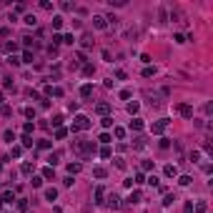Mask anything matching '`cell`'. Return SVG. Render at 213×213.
Instances as JSON below:
<instances>
[{
	"instance_id": "obj_1",
	"label": "cell",
	"mask_w": 213,
	"mask_h": 213,
	"mask_svg": "<svg viewBox=\"0 0 213 213\" xmlns=\"http://www.w3.org/2000/svg\"><path fill=\"white\" fill-rule=\"evenodd\" d=\"M146 98H148V103H151V105H155V108H158V105H163L160 93H155V90H146Z\"/></svg>"
},
{
	"instance_id": "obj_2",
	"label": "cell",
	"mask_w": 213,
	"mask_h": 213,
	"mask_svg": "<svg viewBox=\"0 0 213 213\" xmlns=\"http://www.w3.org/2000/svg\"><path fill=\"white\" fill-rule=\"evenodd\" d=\"M166 128H168V120H166V118H163V120H155V123L151 125V130L155 133V136H160V133H163V130H166Z\"/></svg>"
},
{
	"instance_id": "obj_3",
	"label": "cell",
	"mask_w": 213,
	"mask_h": 213,
	"mask_svg": "<svg viewBox=\"0 0 213 213\" xmlns=\"http://www.w3.org/2000/svg\"><path fill=\"white\" fill-rule=\"evenodd\" d=\"M73 125L78 128V130H80V128H90V118H88V116H78Z\"/></svg>"
},
{
	"instance_id": "obj_4",
	"label": "cell",
	"mask_w": 213,
	"mask_h": 213,
	"mask_svg": "<svg viewBox=\"0 0 213 213\" xmlns=\"http://www.w3.org/2000/svg\"><path fill=\"white\" fill-rule=\"evenodd\" d=\"M178 113H181L183 118H188V120L193 118V108H190V105H186V103H183V105H178Z\"/></svg>"
},
{
	"instance_id": "obj_5",
	"label": "cell",
	"mask_w": 213,
	"mask_h": 213,
	"mask_svg": "<svg viewBox=\"0 0 213 213\" xmlns=\"http://www.w3.org/2000/svg\"><path fill=\"white\" fill-rule=\"evenodd\" d=\"M146 146H148V143H146L143 136H138L136 140H133V148H136V151H146Z\"/></svg>"
},
{
	"instance_id": "obj_6",
	"label": "cell",
	"mask_w": 213,
	"mask_h": 213,
	"mask_svg": "<svg viewBox=\"0 0 213 213\" xmlns=\"http://www.w3.org/2000/svg\"><path fill=\"white\" fill-rule=\"evenodd\" d=\"M108 206H110V208H120V198H118L116 193H110V196H108Z\"/></svg>"
},
{
	"instance_id": "obj_7",
	"label": "cell",
	"mask_w": 213,
	"mask_h": 213,
	"mask_svg": "<svg viewBox=\"0 0 213 213\" xmlns=\"http://www.w3.org/2000/svg\"><path fill=\"white\" fill-rule=\"evenodd\" d=\"M93 25H95V28H100V30H103V28L108 25V23H105V18H103V15H93Z\"/></svg>"
},
{
	"instance_id": "obj_8",
	"label": "cell",
	"mask_w": 213,
	"mask_h": 213,
	"mask_svg": "<svg viewBox=\"0 0 213 213\" xmlns=\"http://www.w3.org/2000/svg\"><path fill=\"white\" fill-rule=\"evenodd\" d=\"M163 173H166L168 178H176V176H178V168H176V166H166V168H163Z\"/></svg>"
},
{
	"instance_id": "obj_9",
	"label": "cell",
	"mask_w": 213,
	"mask_h": 213,
	"mask_svg": "<svg viewBox=\"0 0 213 213\" xmlns=\"http://www.w3.org/2000/svg\"><path fill=\"white\" fill-rule=\"evenodd\" d=\"M15 201V196H13V190H5L3 196H0V203H13Z\"/></svg>"
},
{
	"instance_id": "obj_10",
	"label": "cell",
	"mask_w": 213,
	"mask_h": 213,
	"mask_svg": "<svg viewBox=\"0 0 213 213\" xmlns=\"http://www.w3.org/2000/svg\"><path fill=\"white\" fill-rule=\"evenodd\" d=\"M58 198V188H45V201H55Z\"/></svg>"
},
{
	"instance_id": "obj_11",
	"label": "cell",
	"mask_w": 213,
	"mask_h": 213,
	"mask_svg": "<svg viewBox=\"0 0 213 213\" xmlns=\"http://www.w3.org/2000/svg\"><path fill=\"white\" fill-rule=\"evenodd\" d=\"M130 130H143V120H140V118H133L130 120Z\"/></svg>"
},
{
	"instance_id": "obj_12",
	"label": "cell",
	"mask_w": 213,
	"mask_h": 213,
	"mask_svg": "<svg viewBox=\"0 0 213 213\" xmlns=\"http://www.w3.org/2000/svg\"><path fill=\"white\" fill-rule=\"evenodd\" d=\"M95 110H98V113H100V116H108V110H110V105H108V103H98V105H95Z\"/></svg>"
},
{
	"instance_id": "obj_13",
	"label": "cell",
	"mask_w": 213,
	"mask_h": 213,
	"mask_svg": "<svg viewBox=\"0 0 213 213\" xmlns=\"http://www.w3.org/2000/svg\"><path fill=\"white\" fill-rule=\"evenodd\" d=\"M80 95L83 98H90V95H93V85H83V88H80Z\"/></svg>"
},
{
	"instance_id": "obj_14",
	"label": "cell",
	"mask_w": 213,
	"mask_h": 213,
	"mask_svg": "<svg viewBox=\"0 0 213 213\" xmlns=\"http://www.w3.org/2000/svg\"><path fill=\"white\" fill-rule=\"evenodd\" d=\"M105 198V188H95V203H103Z\"/></svg>"
},
{
	"instance_id": "obj_15",
	"label": "cell",
	"mask_w": 213,
	"mask_h": 213,
	"mask_svg": "<svg viewBox=\"0 0 213 213\" xmlns=\"http://www.w3.org/2000/svg\"><path fill=\"white\" fill-rule=\"evenodd\" d=\"M80 43H83L85 48H88V45H93V35H90V33H85L83 38H80Z\"/></svg>"
},
{
	"instance_id": "obj_16",
	"label": "cell",
	"mask_w": 213,
	"mask_h": 213,
	"mask_svg": "<svg viewBox=\"0 0 213 213\" xmlns=\"http://www.w3.org/2000/svg\"><path fill=\"white\" fill-rule=\"evenodd\" d=\"M138 110H140V105H138L136 100H133V103H128V113H130V116H136Z\"/></svg>"
},
{
	"instance_id": "obj_17",
	"label": "cell",
	"mask_w": 213,
	"mask_h": 213,
	"mask_svg": "<svg viewBox=\"0 0 213 213\" xmlns=\"http://www.w3.org/2000/svg\"><path fill=\"white\" fill-rule=\"evenodd\" d=\"M78 170H80V163H68V173L70 176H75Z\"/></svg>"
},
{
	"instance_id": "obj_18",
	"label": "cell",
	"mask_w": 213,
	"mask_h": 213,
	"mask_svg": "<svg viewBox=\"0 0 213 213\" xmlns=\"http://www.w3.org/2000/svg\"><path fill=\"white\" fill-rule=\"evenodd\" d=\"M93 73H95V68L90 65V63H85L83 65V75H93Z\"/></svg>"
},
{
	"instance_id": "obj_19",
	"label": "cell",
	"mask_w": 213,
	"mask_h": 213,
	"mask_svg": "<svg viewBox=\"0 0 213 213\" xmlns=\"http://www.w3.org/2000/svg\"><path fill=\"white\" fill-rule=\"evenodd\" d=\"M10 155H13V158H20V155H23V148H20V146H13Z\"/></svg>"
},
{
	"instance_id": "obj_20",
	"label": "cell",
	"mask_w": 213,
	"mask_h": 213,
	"mask_svg": "<svg viewBox=\"0 0 213 213\" xmlns=\"http://www.w3.org/2000/svg\"><path fill=\"white\" fill-rule=\"evenodd\" d=\"M138 201H140V193H138V190H133V193L128 196V203H138Z\"/></svg>"
},
{
	"instance_id": "obj_21",
	"label": "cell",
	"mask_w": 213,
	"mask_h": 213,
	"mask_svg": "<svg viewBox=\"0 0 213 213\" xmlns=\"http://www.w3.org/2000/svg\"><path fill=\"white\" fill-rule=\"evenodd\" d=\"M93 173H95V178H105V168H100V166H95Z\"/></svg>"
},
{
	"instance_id": "obj_22",
	"label": "cell",
	"mask_w": 213,
	"mask_h": 213,
	"mask_svg": "<svg viewBox=\"0 0 213 213\" xmlns=\"http://www.w3.org/2000/svg\"><path fill=\"white\" fill-rule=\"evenodd\" d=\"M53 28H55V30H60V28H63V18H60V15L53 18Z\"/></svg>"
},
{
	"instance_id": "obj_23",
	"label": "cell",
	"mask_w": 213,
	"mask_h": 213,
	"mask_svg": "<svg viewBox=\"0 0 213 213\" xmlns=\"http://www.w3.org/2000/svg\"><path fill=\"white\" fill-rule=\"evenodd\" d=\"M206 208H208L206 201H198V203H196V213H206Z\"/></svg>"
},
{
	"instance_id": "obj_24",
	"label": "cell",
	"mask_w": 213,
	"mask_h": 213,
	"mask_svg": "<svg viewBox=\"0 0 213 213\" xmlns=\"http://www.w3.org/2000/svg\"><path fill=\"white\" fill-rule=\"evenodd\" d=\"M100 123H103V128H113V118H110V116H103Z\"/></svg>"
},
{
	"instance_id": "obj_25",
	"label": "cell",
	"mask_w": 213,
	"mask_h": 213,
	"mask_svg": "<svg viewBox=\"0 0 213 213\" xmlns=\"http://www.w3.org/2000/svg\"><path fill=\"white\" fill-rule=\"evenodd\" d=\"M65 136H68V130H65V128H58V130H55V138H58V140H63Z\"/></svg>"
},
{
	"instance_id": "obj_26",
	"label": "cell",
	"mask_w": 213,
	"mask_h": 213,
	"mask_svg": "<svg viewBox=\"0 0 213 213\" xmlns=\"http://www.w3.org/2000/svg\"><path fill=\"white\" fill-rule=\"evenodd\" d=\"M20 170H23L25 176H30L33 173V163H23V168H20Z\"/></svg>"
},
{
	"instance_id": "obj_27",
	"label": "cell",
	"mask_w": 213,
	"mask_h": 213,
	"mask_svg": "<svg viewBox=\"0 0 213 213\" xmlns=\"http://www.w3.org/2000/svg\"><path fill=\"white\" fill-rule=\"evenodd\" d=\"M190 181H193L190 176H181V178H178V183H181V186H190Z\"/></svg>"
},
{
	"instance_id": "obj_28",
	"label": "cell",
	"mask_w": 213,
	"mask_h": 213,
	"mask_svg": "<svg viewBox=\"0 0 213 213\" xmlns=\"http://www.w3.org/2000/svg\"><path fill=\"white\" fill-rule=\"evenodd\" d=\"M30 183H33L35 188H40V186H43V178H40V176H33V178H30Z\"/></svg>"
},
{
	"instance_id": "obj_29",
	"label": "cell",
	"mask_w": 213,
	"mask_h": 213,
	"mask_svg": "<svg viewBox=\"0 0 213 213\" xmlns=\"http://www.w3.org/2000/svg\"><path fill=\"white\" fill-rule=\"evenodd\" d=\"M20 63H33V53L25 50V53H23V60H20Z\"/></svg>"
},
{
	"instance_id": "obj_30",
	"label": "cell",
	"mask_w": 213,
	"mask_h": 213,
	"mask_svg": "<svg viewBox=\"0 0 213 213\" xmlns=\"http://www.w3.org/2000/svg\"><path fill=\"white\" fill-rule=\"evenodd\" d=\"M143 75H146V78H151V75H155V68H151V65H146V68H143Z\"/></svg>"
},
{
	"instance_id": "obj_31",
	"label": "cell",
	"mask_w": 213,
	"mask_h": 213,
	"mask_svg": "<svg viewBox=\"0 0 213 213\" xmlns=\"http://www.w3.org/2000/svg\"><path fill=\"white\" fill-rule=\"evenodd\" d=\"M116 168H118V170H125V160H123V158H120V155H118V158H116Z\"/></svg>"
},
{
	"instance_id": "obj_32",
	"label": "cell",
	"mask_w": 213,
	"mask_h": 213,
	"mask_svg": "<svg viewBox=\"0 0 213 213\" xmlns=\"http://www.w3.org/2000/svg\"><path fill=\"white\" fill-rule=\"evenodd\" d=\"M23 148H33V138L30 136H23Z\"/></svg>"
},
{
	"instance_id": "obj_33",
	"label": "cell",
	"mask_w": 213,
	"mask_h": 213,
	"mask_svg": "<svg viewBox=\"0 0 213 213\" xmlns=\"http://www.w3.org/2000/svg\"><path fill=\"white\" fill-rule=\"evenodd\" d=\"M20 40H23V45H25V48H30V45H33V38H30V35H23Z\"/></svg>"
},
{
	"instance_id": "obj_34",
	"label": "cell",
	"mask_w": 213,
	"mask_h": 213,
	"mask_svg": "<svg viewBox=\"0 0 213 213\" xmlns=\"http://www.w3.org/2000/svg\"><path fill=\"white\" fill-rule=\"evenodd\" d=\"M23 23H28V25H35V23H38V18H35V15H25V20H23Z\"/></svg>"
},
{
	"instance_id": "obj_35",
	"label": "cell",
	"mask_w": 213,
	"mask_h": 213,
	"mask_svg": "<svg viewBox=\"0 0 213 213\" xmlns=\"http://www.w3.org/2000/svg\"><path fill=\"white\" fill-rule=\"evenodd\" d=\"M173 201H176V196H173V193H168L166 198H163V206H170V203H173Z\"/></svg>"
},
{
	"instance_id": "obj_36",
	"label": "cell",
	"mask_w": 213,
	"mask_h": 213,
	"mask_svg": "<svg viewBox=\"0 0 213 213\" xmlns=\"http://www.w3.org/2000/svg\"><path fill=\"white\" fill-rule=\"evenodd\" d=\"M18 211H28V201H25V198H20V201H18Z\"/></svg>"
},
{
	"instance_id": "obj_37",
	"label": "cell",
	"mask_w": 213,
	"mask_h": 213,
	"mask_svg": "<svg viewBox=\"0 0 213 213\" xmlns=\"http://www.w3.org/2000/svg\"><path fill=\"white\" fill-rule=\"evenodd\" d=\"M23 130H25V136H30V133H33V123H30V120L23 125Z\"/></svg>"
},
{
	"instance_id": "obj_38",
	"label": "cell",
	"mask_w": 213,
	"mask_h": 213,
	"mask_svg": "<svg viewBox=\"0 0 213 213\" xmlns=\"http://www.w3.org/2000/svg\"><path fill=\"white\" fill-rule=\"evenodd\" d=\"M116 138H118V140L125 138V130H123V128H116Z\"/></svg>"
},
{
	"instance_id": "obj_39",
	"label": "cell",
	"mask_w": 213,
	"mask_h": 213,
	"mask_svg": "<svg viewBox=\"0 0 213 213\" xmlns=\"http://www.w3.org/2000/svg\"><path fill=\"white\" fill-rule=\"evenodd\" d=\"M53 176H55L53 168H45V170H43V178H53Z\"/></svg>"
},
{
	"instance_id": "obj_40",
	"label": "cell",
	"mask_w": 213,
	"mask_h": 213,
	"mask_svg": "<svg viewBox=\"0 0 213 213\" xmlns=\"http://www.w3.org/2000/svg\"><path fill=\"white\" fill-rule=\"evenodd\" d=\"M40 8H43V10H53V3H48V0H43V3H40Z\"/></svg>"
},
{
	"instance_id": "obj_41",
	"label": "cell",
	"mask_w": 213,
	"mask_h": 213,
	"mask_svg": "<svg viewBox=\"0 0 213 213\" xmlns=\"http://www.w3.org/2000/svg\"><path fill=\"white\" fill-rule=\"evenodd\" d=\"M63 43H68V45H73V43H75V38H73V35H63Z\"/></svg>"
},
{
	"instance_id": "obj_42",
	"label": "cell",
	"mask_w": 213,
	"mask_h": 213,
	"mask_svg": "<svg viewBox=\"0 0 213 213\" xmlns=\"http://www.w3.org/2000/svg\"><path fill=\"white\" fill-rule=\"evenodd\" d=\"M100 155H103V158H110V148H108V146L100 148Z\"/></svg>"
},
{
	"instance_id": "obj_43",
	"label": "cell",
	"mask_w": 213,
	"mask_h": 213,
	"mask_svg": "<svg viewBox=\"0 0 213 213\" xmlns=\"http://www.w3.org/2000/svg\"><path fill=\"white\" fill-rule=\"evenodd\" d=\"M60 10H65V13L73 10V3H60Z\"/></svg>"
},
{
	"instance_id": "obj_44",
	"label": "cell",
	"mask_w": 213,
	"mask_h": 213,
	"mask_svg": "<svg viewBox=\"0 0 213 213\" xmlns=\"http://www.w3.org/2000/svg\"><path fill=\"white\" fill-rule=\"evenodd\" d=\"M183 15H181V10H173V13H170V20H181Z\"/></svg>"
},
{
	"instance_id": "obj_45",
	"label": "cell",
	"mask_w": 213,
	"mask_h": 213,
	"mask_svg": "<svg viewBox=\"0 0 213 213\" xmlns=\"http://www.w3.org/2000/svg\"><path fill=\"white\" fill-rule=\"evenodd\" d=\"M8 63H10V65H20V58H15V55H10V58H8Z\"/></svg>"
},
{
	"instance_id": "obj_46",
	"label": "cell",
	"mask_w": 213,
	"mask_h": 213,
	"mask_svg": "<svg viewBox=\"0 0 213 213\" xmlns=\"http://www.w3.org/2000/svg\"><path fill=\"white\" fill-rule=\"evenodd\" d=\"M5 50H18V43H5Z\"/></svg>"
},
{
	"instance_id": "obj_47",
	"label": "cell",
	"mask_w": 213,
	"mask_h": 213,
	"mask_svg": "<svg viewBox=\"0 0 213 213\" xmlns=\"http://www.w3.org/2000/svg\"><path fill=\"white\" fill-rule=\"evenodd\" d=\"M173 40H176V43H186V35L178 33V35H173Z\"/></svg>"
},
{
	"instance_id": "obj_48",
	"label": "cell",
	"mask_w": 213,
	"mask_h": 213,
	"mask_svg": "<svg viewBox=\"0 0 213 213\" xmlns=\"http://www.w3.org/2000/svg\"><path fill=\"white\" fill-rule=\"evenodd\" d=\"M98 140H100V143H110V136H108V133H103V136L98 138Z\"/></svg>"
},
{
	"instance_id": "obj_49",
	"label": "cell",
	"mask_w": 213,
	"mask_h": 213,
	"mask_svg": "<svg viewBox=\"0 0 213 213\" xmlns=\"http://www.w3.org/2000/svg\"><path fill=\"white\" fill-rule=\"evenodd\" d=\"M38 148H50V140H38Z\"/></svg>"
},
{
	"instance_id": "obj_50",
	"label": "cell",
	"mask_w": 213,
	"mask_h": 213,
	"mask_svg": "<svg viewBox=\"0 0 213 213\" xmlns=\"http://www.w3.org/2000/svg\"><path fill=\"white\" fill-rule=\"evenodd\" d=\"M198 158H201V153H198V151L190 153V160H193V163H198Z\"/></svg>"
},
{
	"instance_id": "obj_51",
	"label": "cell",
	"mask_w": 213,
	"mask_h": 213,
	"mask_svg": "<svg viewBox=\"0 0 213 213\" xmlns=\"http://www.w3.org/2000/svg\"><path fill=\"white\" fill-rule=\"evenodd\" d=\"M186 213H193V203H186Z\"/></svg>"
},
{
	"instance_id": "obj_52",
	"label": "cell",
	"mask_w": 213,
	"mask_h": 213,
	"mask_svg": "<svg viewBox=\"0 0 213 213\" xmlns=\"http://www.w3.org/2000/svg\"><path fill=\"white\" fill-rule=\"evenodd\" d=\"M0 103H3V90H0Z\"/></svg>"
}]
</instances>
